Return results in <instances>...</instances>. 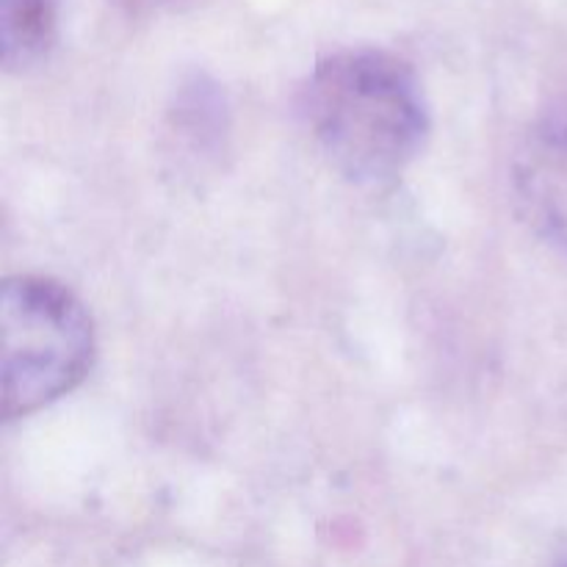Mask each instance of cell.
Returning a JSON list of instances; mask_svg holds the SVG:
<instances>
[{
  "label": "cell",
  "mask_w": 567,
  "mask_h": 567,
  "mask_svg": "<svg viewBox=\"0 0 567 567\" xmlns=\"http://www.w3.org/2000/svg\"><path fill=\"white\" fill-rule=\"evenodd\" d=\"M302 111L327 161L365 186L402 175L430 131L415 72L382 50L321 59L302 89Z\"/></svg>",
  "instance_id": "6da1fadb"
},
{
  "label": "cell",
  "mask_w": 567,
  "mask_h": 567,
  "mask_svg": "<svg viewBox=\"0 0 567 567\" xmlns=\"http://www.w3.org/2000/svg\"><path fill=\"white\" fill-rule=\"evenodd\" d=\"M513 192L526 225L567 255V111L526 133L513 161Z\"/></svg>",
  "instance_id": "3957f363"
},
{
  "label": "cell",
  "mask_w": 567,
  "mask_h": 567,
  "mask_svg": "<svg viewBox=\"0 0 567 567\" xmlns=\"http://www.w3.org/2000/svg\"><path fill=\"white\" fill-rule=\"evenodd\" d=\"M61 0H0V48L6 70L39 64L59 37Z\"/></svg>",
  "instance_id": "277c9868"
},
{
  "label": "cell",
  "mask_w": 567,
  "mask_h": 567,
  "mask_svg": "<svg viewBox=\"0 0 567 567\" xmlns=\"http://www.w3.org/2000/svg\"><path fill=\"white\" fill-rule=\"evenodd\" d=\"M0 413L25 419L83 382L94 327L75 293L50 277H9L0 293Z\"/></svg>",
  "instance_id": "7a4b0ae2"
}]
</instances>
